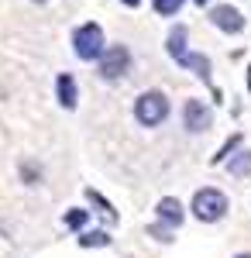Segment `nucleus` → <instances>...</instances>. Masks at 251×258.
I'll use <instances>...</instances> for the list:
<instances>
[{"instance_id": "nucleus-1", "label": "nucleus", "mask_w": 251, "mask_h": 258, "mask_svg": "<svg viewBox=\"0 0 251 258\" xmlns=\"http://www.w3.org/2000/svg\"><path fill=\"white\" fill-rule=\"evenodd\" d=\"M73 52H76L83 62H100V55L107 52V41H103V31L100 24H79L73 31Z\"/></svg>"}, {"instance_id": "nucleus-2", "label": "nucleus", "mask_w": 251, "mask_h": 258, "mask_svg": "<svg viewBox=\"0 0 251 258\" xmlns=\"http://www.w3.org/2000/svg\"><path fill=\"white\" fill-rule=\"evenodd\" d=\"M227 197L220 193V189H213V186H207V189H196L193 203H190V210H193L196 220H203V224H213V220H220L224 214H227Z\"/></svg>"}, {"instance_id": "nucleus-3", "label": "nucleus", "mask_w": 251, "mask_h": 258, "mask_svg": "<svg viewBox=\"0 0 251 258\" xmlns=\"http://www.w3.org/2000/svg\"><path fill=\"white\" fill-rule=\"evenodd\" d=\"M135 117H138V124H145V127H158L162 120L169 117V97L158 93V90L141 93L138 103H135Z\"/></svg>"}, {"instance_id": "nucleus-4", "label": "nucleus", "mask_w": 251, "mask_h": 258, "mask_svg": "<svg viewBox=\"0 0 251 258\" xmlns=\"http://www.w3.org/2000/svg\"><path fill=\"white\" fill-rule=\"evenodd\" d=\"M128 69H131V52H128L124 45H110V48L100 55V80L114 83V80H120Z\"/></svg>"}, {"instance_id": "nucleus-5", "label": "nucleus", "mask_w": 251, "mask_h": 258, "mask_svg": "<svg viewBox=\"0 0 251 258\" xmlns=\"http://www.w3.org/2000/svg\"><path fill=\"white\" fill-rule=\"evenodd\" d=\"M182 120H186V131H207L213 124V114L203 100H186L182 107Z\"/></svg>"}, {"instance_id": "nucleus-6", "label": "nucleus", "mask_w": 251, "mask_h": 258, "mask_svg": "<svg viewBox=\"0 0 251 258\" xmlns=\"http://www.w3.org/2000/svg\"><path fill=\"white\" fill-rule=\"evenodd\" d=\"M210 21L220 28V31H227V35H237V31L244 28L241 11H234V7H213V11H210Z\"/></svg>"}, {"instance_id": "nucleus-7", "label": "nucleus", "mask_w": 251, "mask_h": 258, "mask_svg": "<svg viewBox=\"0 0 251 258\" xmlns=\"http://www.w3.org/2000/svg\"><path fill=\"white\" fill-rule=\"evenodd\" d=\"M55 93H58V103H62L66 110H73V107H76L79 93H76V80H73L69 73H62V76L55 80Z\"/></svg>"}, {"instance_id": "nucleus-8", "label": "nucleus", "mask_w": 251, "mask_h": 258, "mask_svg": "<svg viewBox=\"0 0 251 258\" xmlns=\"http://www.w3.org/2000/svg\"><path fill=\"white\" fill-rule=\"evenodd\" d=\"M158 220H165L169 227H179L182 224V203L179 200H172V197H165V200H158Z\"/></svg>"}, {"instance_id": "nucleus-9", "label": "nucleus", "mask_w": 251, "mask_h": 258, "mask_svg": "<svg viewBox=\"0 0 251 258\" xmlns=\"http://www.w3.org/2000/svg\"><path fill=\"white\" fill-rule=\"evenodd\" d=\"M165 48H169V55H172L175 62L186 55V28H182V24H175L172 31H169V45H165Z\"/></svg>"}, {"instance_id": "nucleus-10", "label": "nucleus", "mask_w": 251, "mask_h": 258, "mask_svg": "<svg viewBox=\"0 0 251 258\" xmlns=\"http://www.w3.org/2000/svg\"><path fill=\"white\" fill-rule=\"evenodd\" d=\"M179 66H186V69H196V76L203 83H210V59H203V55H193V52H186Z\"/></svg>"}, {"instance_id": "nucleus-11", "label": "nucleus", "mask_w": 251, "mask_h": 258, "mask_svg": "<svg viewBox=\"0 0 251 258\" xmlns=\"http://www.w3.org/2000/svg\"><path fill=\"white\" fill-rule=\"evenodd\" d=\"M227 169H231L234 176H248V172H251V152H248V148H244V152H237V155L227 162Z\"/></svg>"}, {"instance_id": "nucleus-12", "label": "nucleus", "mask_w": 251, "mask_h": 258, "mask_svg": "<svg viewBox=\"0 0 251 258\" xmlns=\"http://www.w3.org/2000/svg\"><path fill=\"white\" fill-rule=\"evenodd\" d=\"M79 244L83 248H107L110 244V234L107 231H90V234H79Z\"/></svg>"}, {"instance_id": "nucleus-13", "label": "nucleus", "mask_w": 251, "mask_h": 258, "mask_svg": "<svg viewBox=\"0 0 251 258\" xmlns=\"http://www.w3.org/2000/svg\"><path fill=\"white\" fill-rule=\"evenodd\" d=\"M86 220H90V214H86L83 207H73V210L66 214V227H69V231H83V227H86Z\"/></svg>"}, {"instance_id": "nucleus-14", "label": "nucleus", "mask_w": 251, "mask_h": 258, "mask_svg": "<svg viewBox=\"0 0 251 258\" xmlns=\"http://www.w3.org/2000/svg\"><path fill=\"white\" fill-rule=\"evenodd\" d=\"M152 4L162 18H172V14H179V7H182V0H152Z\"/></svg>"}, {"instance_id": "nucleus-15", "label": "nucleus", "mask_w": 251, "mask_h": 258, "mask_svg": "<svg viewBox=\"0 0 251 258\" xmlns=\"http://www.w3.org/2000/svg\"><path fill=\"white\" fill-rule=\"evenodd\" d=\"M237 145H241V135H234V138L227 141V145H224V148H220L217 155H213V165H220V162H227V159H231V152L237 148Z\"/></svg>"}, {"instance_id": "nucleus-16", "label": "nucleus", "mask_w": 251, "mask_h": 258, "mask_svg": "<svg viewBox=\"0 0 251 258\" xmlns=\"http://www.w3.org/2000/svg\"><path fill=\"white\" fill-rule=\"evenodd\" d=\"M120 4H128V7H138V4H141V0H120Z\"/></svg>"}, {"instance_id": "nucleus-17", "label": "nucleus", "mask_w": 251, "mask_h": 258, "mask_svg": "<svg viewBox=\"0 0 251 258\" xmlns=\"http://www.w3.org/2000/svg\"><path fill=\"white\" fill-rule=\"evenodd\" d=\"M248 90H251V66H248Z\"/></svg>"}, {"instance_id": "nucleus-18", "label": "nucleus", "mask_w": 251, "mask_h": 258, "mask_svg": "<svg viewBox=\"0 0 251 258\" xmlns=\"http://www.w3.org/2000/svg\"><path fill=\"white\" fill-rule=\"evenodd\" d=\"M237 258H251V251H244V255H237Z\"/></svg>"}, {"instance_id": "nucleus-19", "label": "nucleus", "mask_w": 251, "mask_h": 258, "mask_svg": "<svg viewBox=\"0 0 251 258\" xmlns=\"http://www.w3.org/2000/svg\"><path fill=\"white\" fill-rule=\"evenodd\" d=\"M193 4H210V0H193Z\"/></svg>"}, {"instance_id": "nucleus-20", "label": "nucleus", "mask_w": 251, "mask_h": 258, "mask_svg": "<svg viewBox=\"0 0 251 258\" xmlns=\"http://www.w3.org/2000/svg\"><path fill=\"white\" fill-rule=\"evenodd\" d=\"M35 4H48V0H35Z\"/></svg>"}]
</instances>
